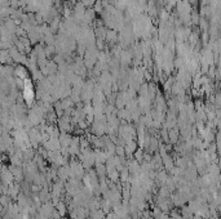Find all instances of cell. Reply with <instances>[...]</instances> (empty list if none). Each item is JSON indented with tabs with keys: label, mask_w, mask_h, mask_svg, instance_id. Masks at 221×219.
<instances>
[{
	"label": "cell",
	"mask_w": 221,
	"mask_h": 219,
	"mask_svg": "<svg viewBox=\"0 0 221 219\" xmlns=\"http://www.w3.org/2000/svg\"><path fill=\"white\" fill-rule=\"evenodd\" d=\"M135 157H136V160H138V162H141L142 159H143V152H142V150L136 151L135 152Z\"/></svg>",
	"instance_id": "cell-1"
},
{
	"label": "cell",
	"mask_w": 221,
	"mask_h": 219,
	"mask_svg": "<svg viewBox=\"0 0 221 219\" xmlns=\"http://www.w3.org/2000/svg\"><path fill=\"white\" fill-rule=\"evenodd\" d=\"M115 151H116V154H118V156H120V157L124 156V148L123 147H116Z\"/></svg>",
	"instance_id": "cell-2"
}]
</instances>
